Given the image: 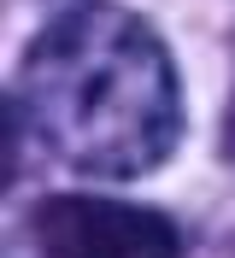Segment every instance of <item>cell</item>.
I'll return each mask as SVG.
<instances>
[{
	"label": "cell",
	"mask_w": 235,
	"mask_h": 258,
	"mask_svg": "<svg viewBox=\"0 0 235 258\" xmlns=\"http://www.w3.org/2000/svg\"><path fill=\"white\" fill-rule=\"evenodd\" d=\"M18 117L65 170L147 176L182 135L171 47L124 6L77 0L35 30L18 71Z\"/></svg>",
	"instance_id": "obj_1"
},
{
	"label": "cell",
	"mask_w": 235,
	"mask_h": 258,
	"mask_svg": "<svg viewBox=\"0 0 235 258\" xmlns=\"http://www.w3.org/2000/svg\"><path fill=\"white\" fill-rule=\"evenodd\" d=\"M35 246L47 258H176V229L147 206L59 194L35 211Z\"/></svg>",
	"instance_id": "obj_2"
}]
</instances>
